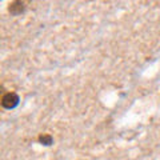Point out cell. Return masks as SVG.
Masks as SVG:
<instances>
[{"label":"cell","instance_id":"2","mask_svg":"<svg viewBox=\"0 0 160 160\" xmlns=\"http://www.w3.org/2000/svg\"><path fill=\"white\" fill-rule=\"evenodd\" d=\"M8 11L11 15H13V16H18V15L26 11V4H24L23 0H13L8 8Z\"/></svg>","mask_w":160,"mask_h":160},{"label":"cell","instance_id":"3","mask_svg":"<svg viewBox=\"0 0 160 160\" xmlns=\"http://www.w3.org/2000/svg\"><path fill=\"white\" fill-rule=\"evenodd\" d=\"M38 140H39L40 144H43V146H51V144L53 143V138L49 133H42L38 138Z\"/></svg>","mask_w":160,"mask_h":160},{"label":"cell","instance_id":"1","mask_svg":"<svg viewBox=\"0 0 160 160\" xmlns=\"http://www.w3.org/2000/svg\"><path fill=\"white\" fill-rule=\"evenodd\" d=\"M20 98L18 93L15 92H8L2 98V107L6 109H13L19 106Z\"/></svg>","mask_w":160,"mask_h":160}]
</instances>
